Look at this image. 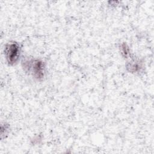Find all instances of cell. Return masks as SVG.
<instances>
[{
	"instance_id": "1",
	"label": "cell",
	"mask_w": 154,
	"mask_h": 154,
	"mask_svg": "<svg viewBox=\"0 0 154 154\" xmlns=\"http://www.w3.org/2000/svg\"><path fill=\"white\" fill-rule=\"evenodd\" d=\"M24 70L37 79H43L45 75L46 66L45 63L38 59H26L23 61Z\"/></svg>"
},
{
	"instance_id": "2",
	"label": "cell",
	"mask_w": 154,
	"mask_h": 154,
	"mask_svg": "<svg viewBox=\"0 0 154 154\" xmlns=\"http://www.w3.org/2000/svg\"><path fill=\"white\" fill-rule=\"evenodd\" d=\"M21 48L19 44L16 42L7 43L4 48V55L9 65L15 64L19 60Z\"/></svg>"
},
{
	"instance_id": "3",
	"label": "cell",
	"mask_w": 154,
	"mask_h": 154,
	"mask_svg": "<svg viewBox=\"0 0 154 154\" xmlns=\"http://www.w3.org/2000/svg\"><path fill=\"white\" fill-rule=\"evenodd\" d=\"M126 67L130 72L136 73L141 71L142 69V65L139 61H134L129 62L126 66Z\"/></svg>"
},
{
	"instance_id": "4",
	"label": "cell",
	"mask_w": 154,
	"mask_h": 154,
	"mask_svg": "<svg viewBox=\"0 0 154 154\" xmlns=\"http://www.w3.org/2000/svg\"><path fill=\"white\" fill-rule=\"evenodd\" d=\"M120 49H121V52L122 55L127 58L129 56H130L131 53H130V49L128 47V46L126 45V43H122L120 45Z\"/></svg>"
}]
</instances>
